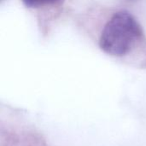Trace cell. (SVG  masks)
<instances>
[{"mask_svg":"<svg viewBox=\"0 0 146 146\" xmlns=\"http://www.w3.org/2000/svg\"><path fill=\"white\" fill-rule=\"evenodd\" d=\"M142 34L141 26L131 13L125 10L118 11L104 27L99 46L110 56H122L131 50Z\"/></svg>","mask_w":146,"mask_h":146,"instance_id":"cell-1","label":"cell"},{"mask_svg":"<svg viewBox=\"0 0 146 146\" xmlns=\"http://www.w3.org/2000/svg\"><path fill=\"white\" fill-rule=\"evenodd\" d=\"M63 0H22L23 3L28 8H40L47 5H53L62 3Z\"/></svg>","mask_w":146,"mask_h":146,"instance_id":"cell-2","label":"cell"}]
</instances>
